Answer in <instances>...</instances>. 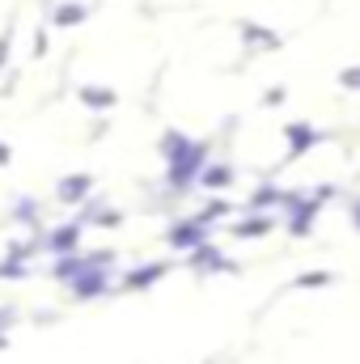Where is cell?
I'll use <instances>...</instances> for the list:
<instances>
[{
  "mask_svg": "<svg viewBox=\"0 0 360 364\" xmlns=\"http://www.w3.org/2000/svg\"><path fill=\"white\" fill-rule=\"evenodd\" d=\"M9 161H13V157H9V149L0 144V166H9Z\"/></svg>",
  "mask_w": 360,
  "mask_h": 364,
  "instance_id": "cell-5",
  "label": "cell"
},
{
  "mask_svg": "<svg viewBox=\"0 0 360 364\" xmlns=\"http://www.w3.org/2000/svg\"><path fill=\"white\" fill-rule=\"evenodd\" d=\"M47 246H51L55 255H73V250H77V225H60V229L47 237Z\"/></svg>",
  "mask_w": 360,
  "mask_h": 364,
  "instance_id": "cell-2",
  "label": "cell"
},
{
  "mask_svg": "<svg viewBox=\"0 0 360 364\" xmlns=\"http://www.w3.org/2000/svg\"><path fill=\"white\" fill-rule=\"evenodd\" d=\"M9 43H13V30H4V34H0V64L9 60Z\"/></svg>",
  "mask_w": 360,
  "mask_h": 364,
  "instance_id": "cell-4",
  "label": "cell"
},
{
  "mask_svg": "<svg viewBox=\"0 0 360 364\" xmlns=\"http://www.w3.org/2000/svg\"><path fill=\"white\" fill-rule=\"evenodd\" d=\"M0 326H4V314H0Z\"/></svg>",
  "mask_w": 360,
  "mask_h": 364,
  "instance_id": "cell-6",
  "label": "cell"
},
{
  "mask_svg": "<svg viewBox=\"0 0 360 364\" xmlns=\"http://www.w3.org/2000/svg\"><path fill=\"white\" fill-rule=\"evenodd\" d=\"M77 21H85V4H60L55 13H51V26H77Z\"/></svg>",
  "mask_w": 360,
  "mask_h": 364,
  "instance_id": "cell-3",
  "label": "cell"
},
{
  "mask_svg": "<svg viewBox=\"0 0 360 364\" xmlns=\"http://www.w3.org/2000/svg\"><path fill=\"white\" fill-rule=\"evenodd\" d=\"M90 182H93V178H85V174H68V178L60 182L55 199H60V203H73V199H81V195L90 191Z\"/></svg>",
  "mask_w": 360,
  "mask_h": 364,
  "instance_id": "cell-1",
  "label": "cell"
}]
</instances>
